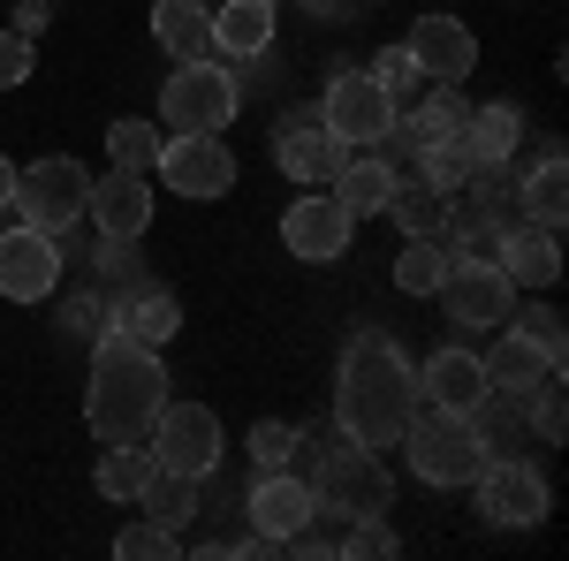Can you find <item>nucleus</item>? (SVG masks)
<instances>
[{
	"label": "nucleus",
	"instance_id": "1",
	"mask_svg": "<svg viewBox=\"0 0 569 561\" xmlns=\"http://www.w3.org/2000/svg\"><path fill=\"white\" fill-rule=\"evenodd\" d=\"M410 410H418V372H410V357L388 342V334H357L342 349V372H335V425L365 440V448H395L402 425H410Z\"/></svg>",
	"mask_w": 569,
	"mask_h": 561
},
{
	"label": "nucleus",
	"instance_id": "2",
	"mask_svg": "<svg viewBox=\"0 0 569 561\" xmlns=\"http://www.w3.org/2000/svg\"><path fill=\"white\" fill-rule=\"evenodd\" d=\"M160 410H168V364H160V349H144L122 327H107L99 349H91L84 425L107 448H122V440H144V432L160 425Z\"/></svg>",
	"mask_w": 569,
	"mask_h": 561
},
{
	"label": "nucleus",
	"instance_id": "3",
	"mask_svg": "<svg viewBox=\"0 0 569 561\" xmlns=\"http://www.w3.org/2000/svg\"><path fill=\"white\" fill-rule=\"evenodd\" d=\"M402 448H410V471L426 485H471L486 471V448L471 432V410H440V402H418L410 425H402Z\"/></svg>",
	"mask_w": 569,
	"mask_h": 561
},
{
	"label": "nucleus",
	"instance_id": "4",
	"mask_svg": "<svg viewBox=\"0 0 569 561\" xmlns=\"http://www.w3.org/2000/svg\"><path fill=\"white\" fill-rule=\"evenodd\" d=\"M311 501H319V517H388L395 485L380 471V455L365 448V440H335V448H319V471H311Z\"/></svg>",
	"mask_w": 569,
	"mask_h": 561
},
{
	"label": "nucleus",
	"instance_id": "5",
	"mask_svg": "<svg viewBox=\"0 0 569 561\" xmlns=\"http://www.w3.org/2000/svg\"><path fill=\"white\" fill-rule=\"evenodd\" d=\"M236 107H243V91L220 69V53L213 61H176V77L160 84V122H168V137H220L236 122Z\"/></svg>",
	"mask_w": 569,
	"mask_h": 561
},
{
	"label": "nucleus",
	"instance_id": "6",
	"mask_svg": "<svg viewBox=\"0 0 569 561\" xmlns=\"http://www.w3.org/2000/svg\"><path fill=\"white\" fill-rule=\"evenodd\" d=\"M91 206V174L77 160H31V168H16V206L8 213H23V228H39V236H69Z\"/></svg>",
	"mask_w": 569,
	"mask_h": 561
},
{
	"label": "nucleus",
	"instance_id": "7",
	"mask_svg": "<svg viewBox=\"0 0 569 561\" xmlns=\"http://www.w3.org/2000/svg\"><path fill=\"white\" fill-rule=\"evenodd\" d=\"M471 493H479V517L501 523V531H531V523H547V509H555L547 478L531 471L525 455H493V463L471 478Z\"/></svg>",
	"mask_w": 569,
	"mask_h": 561
},
{
	"label": "nucleus",
	"instance_id": "8",
	"mask_svg": "<svg viewBox=\"0 0 569 561\" xmlns=\"http://www.w3.org/2000/svg\"><path fill=\"white\" fill-rule=\"evenodd\" d=\"M433 297H440V311H448V327L471 334V327H509V311H517V281H509L493 259H456Z\"/></svg>",
	"mask_w": 569,
	"mask_h": 561
},
{
	"label": "nucleus",
	"instance_id": "9",
	"mask_svg": "<svg viewBox=\"0 0 569 561\" xmlns=\"http://www.w3.org/2000/svg\"><path fill=\"white\" fill-rule=\"evenodd\" d=\"M319 122L342 137V144H388L395 99H388V84H380L372 69H342V77L327 84V99H319Z\"/></svg>",
	"mask_w": 569,
	"mask_h": 561
},
{
	"label": "nucleus",
	"instance_id": "10",
	"mask_svg": "<svg viewBox=\"0 0 569 561\" xmlns=\"http://www.w3.org/2000/svg\"><path fill=\"white\" fill-rule=\"evenodd\" d=\"M144 440H152V463L160 471H182V478L220 471V418L206 402H168L160 425L144 432Z\"/></svg>",
	"mask_w": 569,
	"mask_h": 561
},
{
	"label": "nucleus",
	"instance_id": "11",
	"mask_svg": "<svg viewBox=\"0 0 569 561\" xmlns=\"http://www.w3.org/2000/svg\"><path fill=\"white\" fill-rule=\"evenodd\" d=\"M350 236H357V220L342 213V198H335V190H305V198L281 213V243H289V259H305V266L342 259V251H350Z\"/></svg>",
	"mask_w": 569,
	"mask_h": 561
},
{
	"label": "nucleus",
	"instance_id": "12",
	"mask_svg": "<svg viewBox=\"0 0 569 561\" xmlns=\"http://www.w3.org/2000/svg\"><path fill=\"white\" fill-rule=\"evenodd\" d=\"M61 289V236H39V228H8L0 236V297L8 303H39Z\"/></svg>",
	"mask_w": 569,
	"mask_h": 561
},
{
	"label": "nucleus",
	"instance_id": "13",
	"mask_svg": "<svg viewBox=\"0 0 569 561\" xmlns=\"http://www.w3.org/2000/svg\"><path fill=\"white\" fill-rule=\"evenodd\" d=\"M152 168L176 198H228L236 190V152L220 137H176V144H160Z\"/></svg>",
	"mask_w": 569,
	"mask_h": 561
},
{
	"label": "nucleus",
	"instance_id": "14",
	"mask_svg": "<svg viewBox=\"0 0 569 561\" xmlns=\"http://www.w3.org/2000/svg\"><path fill=\"white\" fill-rule=\"evenodd\" d=\"M305 523H319L311 478H297V471H259V485H251V531H259L266 547H289Z\"/></svg>",
	"mask_w": 569,
	"mask_h": 561
},
{
	"label": "nucleus",
	"instance_id": "15",
	"mask_svg": "<svg viewBox=\"0 0 569 561\" xmlns=\"http://www.w3.org/2000/svg\"><path fill=\"white\" fill-rule=\"evenodd\" d=\"M84 220H99V236H107V243H137V236L152 228V182L130 174V168L99 174V182H91Z\"/></svg>",
	"mask_w": 569,
	"mask_h": 561
},
{
	"label": "nucleus",
	"instance_id": "16",
	"mask_svg": "<svg viewBox=\"0 0 569 561\" xmlns=\"http://www.w3.org/2000/svg\"><path fill=\"white\" fill-rule=\"evenodd\" d=\"M410 61L426 69V84H463L479 69V39L456 16H418L410 23Z\"/></svg>",
	"mask_w": 569,
	"mask_h": 561
},
{
	"label": "nucleus",
	"instance_id": "17",
	"mask_svg": "<svg viewBox=\"0 0 569 561\" xmlns=\"http://www.w3.org/2000/svg\"><path fill=\"white\" fill-rule=\"evenodd\" d=\"M493 266H501L517 289H555V281H562V236H555V228L517 220V228L493 243Z\"/></svg>",
	"mask_w": 569,
	"mask_h": 561
},
{
	"label": "nucleus",
	"instance_id": "18",
	"mask_svg": "<svg viewBox=\"0 0 569 561\" xmlns=\"http://www.w3.org/2000/svg\"><path fill=\"white\" fill-rule=\"evenodd\" d=\"M273 168L289 174V182H305V190H319L342 168V137L327 130V122H297V130L273 137Z\"/></svg>",
	"mask_w": 569,
	"mask_h": 561
},
{
	"label": "nucleus",
	"instance_id": "19",
	"mask_svg": "<svg viewBox=\"0 0 569 561\" xmlns=\"http://www.w3.org/2000/svg\"><path fill=\"white\" fill-rule=\"evenodd\" d=\"M479 364H486V388H493V394H517V402H525L539 380H555V372H562V357H547V349L531 342V334H517V327H509V334L493 342V357H479Z\"/></svg>",
	"mask_w": 569,
	"mask_h": 561
},
{
	"label": "nucleus",
	"instance_id": "20",
	"mask_svg": "<svg viewBox=\"0 0 569 561\" xmlns=\"http://www.w3.org/2000/svg\"><path fill=\"white\" fill-rule=\"evenodd\" d=\"M418 394L426 402H440V410H471L486 394V364L471 357L463 342H448L440 357H426V372H418Z\"/></svg>",
	"mask_w": 569,
	"mask_h": 561
},
{
	"label": "nucleus",
	"instance_id": "21",
	"mask_svg": "<svg viewBox=\"0 0 569 561\" xmlns=\"http://www.w3.org/2000/svg\"><path fill=\"white\" fill-rule=\"evenodd\" d=\"M273 23H281L273 0H220V8H213V53L259 61L266 46H273Z\"/></svg>",
	"mask_w": 569,
	"mask_h": 561
},
{
	"label": "nucleus",
	"instance_id": "22",
	"mask_svg": "<svg viewBox=\"0 0 569 561\" xmlns=\"http://www.w3.org/2000/svg\"><path fill=\"white\" fill-rule=\"evenodd\" d=\"M152 39L176 61H213V8L206 0H152Z\"/></svg>",
	"mask_w": 569,
	"mask_h": 561
},
{
	"label": "nucleus",
	"instance_id": "23",
	"mask_svg": "<svg viewBox=\"0 0 569 561\" xmlns=\"http://www.w3.org/2000/svg\"><path fill=\"white\" fill-rule=\"evenodd\" d=\"M463 144H471V168H509L517 160V144H525V114L517 107H471L463 114Z\"/></svg>",
	"mask_w": 569,
	"mask_h": 561
},
{
	"label": "nucleus",
	"instance_id": "24",
	"mask_svg": "<svg viewBox=\"0 0 569 561\" xmlns=\"http://www.w3.org/2000/svg\"><path fill=\"white\" fill-rule=\"evenodd\" d=\"M517 213H525L531 228H555V236H562V220H569V168H562V152H547L531 174H517Z\"/></svg>",
	"mask_w": 569,
	"mask_h": 561
},
{
	"label": "nucleus",
	"instance_id": "25",
	"mask_svg": "<svg viewBox=\"0 0 569 561\" xmlns=\"http://www.w3.org/2000/svg\"><path fill=\"white\" fill-rule=\"evenodd\" d=\"M395 182H402V174H395L388 160H350V168H335V198H342L350 220H372V213H388Z\"/></svg>",
	"mask_w": 569,
	"mask_h": 561
},
{
	"label": "nucleus",
	"instance_id": "26",
	"mask_svg": "<svg viewBox=\"0 0 569 561\" xmlns=\"http://www.w3.org/2000/svg\"><path fill=\"white\" fill-rule=\"evenodd\" d=\"M114 327H122L130 342H144V349H168L176 327H182V303L168 297V289H137V297L114 311Z\"/></svg>",
	"mask_w": 569,
	"mask_h": 561
},
{
	"label": "nucleus",
	"instance_id": "27",
	"mask_svg": "<svg viewBox=\"0 0 569 561\" xmlns=\"http://www.w3.org/2000/svg\"><path fill=\"white\" fill-rule=\"evenodd\" d=\"M448 266H456V251H448L440 236H410V243L395 251V289H402V297H433L440 281H448Z\"/></svg>",
	"mask_w": 569,
	"mask_h": 561
},
{
	"label": "nucleus",
	"instance_id": "28",
	"mask_svg": "<svg viewBox=\"0 0 569 561\" xmlns=\"http://www.w3.org/2000/svg\"><path fill=\"white\" fill-rule=\"evenodd\" d=\"M137 509H144V517H160V523H190L198 517V478H182V471H160V463H152V471H144V485H137Z\"/></svg>",
	"mask_w": 569,
	"mask_h": 561
},
{
	"label": "nucleus",
	"instance_id": "29",
	"mask_svg": "<svg viewBox=\"0 0 569 561\" xmlns=\"http://www.w3.org/2000/svg\"><path fill=\"white\" fill-rule=\"evenodd\" d=\"M448 206H456V198H440L433 182H395L388 220L402 236H440V228H448Z\"/></svg>",
	"mask_w": 569,
	"mask_h": 561
},
{
	"label": "nucleus",
	"instance_id": "30",
	"mask_svg": "<svg viewBox=\"0 0 569 561\" xmlns=\"http://www.w3.org/2000/svg\"><path fill=\"white\" fill-rule=\"evenodd\" d=\"M144 471H152V448H144V440H122V448H107V455H99V493H107V501H137V485H144Z\"/></svg>",
	"mask_w": 569,
	"mask_h": 561
},
{
	"label": "nucleus",
	"instance_id": "31",
	"mask_svg": "<svg viewBox=\"0 0 569 561\" xmlns=\"http://www.w3.org/2000/svg\"><path fill=\"white\" fill-rule=\"evenodd\" d=\"M107 160H114V168H130V174H144L152 160H160V122H137V114H122V122L107 130Z\"/></svg>",
	"mask_w": 569,
	"mask_h": 561
},
{
	"label": "nucleus",
	"instance_id": "32",
	"mask_svg": "<svg viewBox=\"0 0 569 561\" xmlns=\"http://www.w3.org/2000/svg\"><path fill=\"white\" fill-rule=\"evenodd\" d=\"M372 77H380V84H388L395 114H402V107H410V99H418V91H426V69H418V61H410V46H388V53H380V61H372Z\"/></svg>",
	"mask_w": 569,
	"mask_h": 561
},
{
	"label": "nucleus",
	"instance_id": "33",
	"mask_svg": "<svg viewBox=\"0 0 569 561\" xmlns=\"http://www.w3.org/2000/svg\"><path fill=\"white\" fill-rule=\"evenodd\" d=\"M182 539H176V523H160V517H144V523H130L122 539H114V554L122 561H168Z\"/></svg>",
	"mask_w": 569,
	"mask_h": 561
},
{
	"label": "nucleus",
	"instance_id": "34",
	"mask_svg": "<svg viewBox=\"0 0 569 561\" xmlns=\"http://www.w3.org/2000/svg\"><path fill=\"white\" fill-rule=\"evenodd\" d=\"M297 448H305V432H297V425H273V418L251 425V463H259V471H289Z\"/></svg>",
	"mask_w": 569,
	"mask_h": 561
},
{
	"label": "nucleus",
	"instance_id": "35",
	"mask_svg": "<svg viewBox=\"0 0 569 561\" xmlns=\"http://www.w3.org/2000/svg\"><path fill=\"white\" fill-rule=\"evenodd\" d=\"M509 319H517V311H509ZM517 334H531V342L547 349V357H562V349H569V327H562V311H555V303H525Z\"/></svg>",
	"mask_w": 569,
	"mask_h": 561
},
{
	"label": "nucleus",
	"instance_id": "36",
	"mask_svg": "<svg viewBox=\"0 0 569 561\" xmlns=\"http://www.w3.org/2000/svg\"><path fill=\"white\" fill-rule=\"evenodd\" d=\"M525 402H531V432H539V440H562V372H555V380H539Z\"/></svg>",
	"mask_w": 569,
	"mask_h": 561
},
{
	"label": "nucleus",
	"instance_id": "37",
	"mask_svg": "<svg viewBox=\"0 0 569 561\" xmlns=\"http://www.w3.org/2000/svg\"><path fill=\"white\" fill-rule=\"evenodd\" d=\"M31 77V39L23 31H0V91H16Z\"/></svg>",
	"mask_w": 569,
	"mask_h": 561
},
{
	"label": "nucleus",
	"instance_id": "38",
	"mask_svg": "<svg viewBox=\"0 0 569 561\" xmlns=\"http://www.w3.org/2000/svg\"><path fill=\"white\" fill-rule=\"evenodd\" d=\"M8 206H16V160L0 152V213H8Z\"/></svg>",
	"mask_w": 569,
	"mask_h": 561
},
{
	"label": "nucleus",
	"instance_id": "39",
	"mask_svg": "<svg viewBox=\"0 0 569 561\" xmlns=\"http://www.w3.org/2000/svg\"><path fill=\"white\" fill-rule=\"evenodd\" d=\"M311 16H342V8H350V0H305Z\"/></svg>",
	"mask_w": 569,
	"mask_h": 561
},
{
	"label": "nucleus",
	"instance_id": "40",
	"mask_svg": "<svg viewBox=\"0 0 569 561\" xmlns=\"http://www.w3.org/2000/svg\"><path fill=\"white\" fill-rule=\"evenodd\" d=\"M206 8H220V0H206Z\"/></svg>",
	"mask_w": 569,
	"mask_h": 561
}]
</instances>
